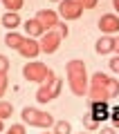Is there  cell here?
Returning a JSON list of instances; mask_svg holds the SVG:
<instances>
[{
  "label": "cell",
  "mask_w": 119,
  "mask_h": 134,
  "mask_svg": "<svg viewBox=\"0 0 119 134\" xmlns=\"http://www.w3.org/2000/svg\"><path fill=\"white\" fill-rule=\"evenodd\" d=\"M117 94H119V81H115V78L106 76V74H101V72L92 74L90 87H88L90 100H106V103H108V100L115 98Z\"/></svg>",
  "instance_id": "obj_1"
},
{
  "label": "cell",
  "mask_w": 119,
  "mask_h": 134,
  "mask_svg": "<svg viewBox=\"0 0 119 134\" xmlns=\"http://www.w3.org/2000/svg\"><path fill=\"white\" fill-rule=\"evenodd\" d=\"M115 52L119 54V36H117V38H115Z\"/></svg>",
  "instance_id": "obj_28"
},
{
  "label": "cell",
  "mask_w": 119,
  "mask_h": 134,
  "mask_svg": "<svg viewBox=\"0 0 119 134\" xmlns=\"http://www.w3.org/2000/svg\"><path fill=\"white\" fill-rule=\"evenodd\" d=\"M25 38H27V36H23V34H18V31H7V36H5V45H7L9 49H16V52H18L20 45L25 43Z\"/></svg>",
  "instance_id": "obj_15"
},
{
  "label": "cell",
  "mask_w": 119,
  "mask_h": 134,
  "mask_svg": "<svg viewBox=\"0 0 119 134\" xmlns=\"http://www.w3.org/2000/svg\"><path fill=\"white\" fill-rule=\"evenodd\" d=\"M65 74H67V85H70L72 94H74V96L88 94L90 81H88L86 63H83V60H70V63L65 65Z\"/></svg>",
  "instance_id": "obj_2"
},
{
  "label": "cell",
  "mask_w": 119,
  "mask_h": 134,
  "mask_svg": "<svg viewBox=\"0 0 119 134\" xmlns=\"http://www.w3.org/2000/svg\"><path fill=\"white\" fill-rule=\"evenodd\" d=\"M23 27H25V34H27V38H41L47 29L43 27V25L38 23L36 18H29V20H25L23 23Z\"/></svg>",
  "instance_id": "obj_12"
},
{
  "label": "cell",
  "mask_w": 119,
  "mask_h": 134,
  "mask_svg": "<svg viewBox=\"0 0 119 134\" xmlns=\"http://www.w3.org/2000/svg\"><path fill=\"white\" fill-rule=\"evenodd\" d=\"M43 134H47V132H43ZM52 134H54V132H52Z\"/></svg>",
  "instance_id": "obj_32"
},
{
  "label": "cell",
  "mask_w": 119,
  "mask_h": 134,
  "mask_svg": "<svg viewBox=\"0 0 119 134\" xmlns=\"http://www.w3.org/2000/svg\"><path fill=\"white\" fill-rule=\"evenodd\" d=\"M76 2H79V5H81L83 9H95L99 0H76Z\"/></svg>",
  "instance_id": "obj_25"
},
{
  "label": "cell",
  "mask_w": 119,
  "mask_h": 134,
  "mask_svg": "<svg viewBox=\"0 0 119 134\" xmlns=\"http://www.w3.org/2000/svg\"><path fill=\"white\" fill-rule=\"evenodd\" d=\"M88 112H90L92 116H95L97 121H106L110 119V112H108V103L106 100H90V107H88Z\"/></svg>",
  "instance_id": "obj_11"
},
{
  "label": "cell",
  "mask_w": 119,
  "mask_h": 134,
  "mask_svg": "<svg viewBox=\"0 0 119 134\" xmlns=\"http://www.w3.org/2000/svg\"><path fill=\"white\" fill-rule=\"evenodd\" d=\"M56 31H58V36H61V38H67V36H70V29H67L65 23H58V25H56Z\"/></svg>",
  "instance_id": "obj_24"
},
{
  "label": "cell",
  "mask_w": 119,
  "mask_h": 134,
  "mask_svg": "<svg viewBox=\"0 0 119 134\" xmlns=\"http://www.w3.org/2000/svg\"><path fill=\"white\" fill-rule=\"evenodd\" d=\"M112 7L117 9V14H119V0H112Z\"/></svg>",
  "instance_id": "obj_29"
},
{
  "label": "cell",
  "mask_w": 119,
  "mask_h": 134,
  "mask_svg": "<svg viewBox=\"0 0 119 134\" xmlns=\"http://www.w3.org/2000/svg\"><path fill=\"white\" fill-rule=\"evenodd\" d=\"M2 130H5V125H2V121H0V132H2Z\"/></svg>",
  "instance_id": "obj_30"
},
{
  "label": "cell",
  "mask_w": 119,
  "mask_h": 134,
  "mask_svg": "<svg viewBox=\"0 0 119 134\" xmlns=\"http://www.w3.org/2000/svg\"><path fill=\"white\" fill-rule=\"evenodd\" d=\"M0 25H2V27H7L9 31H16V29L23 25V20H20V16L16 14V11H7V14L0 16Z\"/></svg>",
  "instance_id": "obj_13"
},
{
  "label": "cell",
  "mask_w": 119,
  "mask_h": 134,
  "mask_svg": "<svg viewBox=\"0 0 119 134\" xmlns=\"http://www.w3.org/2000/svg\"><path fill=\"white\" fill-rule=\"evenodd\" d=\"M49 2H61V0H49Z\"/></svg>",
  "instance_id": "obj_31"
},
{
  "label": "cell",
  "mask_w": 119,
  "mask_h": 134,
  "mask_svg": "<svg viewBox=\"0 0 119 134\" xmlns=\"http://www.w3.org/2000/svg\"><path fill=\"white\" fill-rule=\"evenodd\" d=\"M7 87H9V76L7 74H0V98L7 94Z\"/></svg>",
  "instance_id": "obj_20"
},
{
  "label": "cell",
  "mask_w": 119,
  "mask_h": 134,
  "mask_svg": "<svg viewBox=\"0 0 119 134\" xmlns=\"http://www.w3.org/2000/svg\"><path fill=\"white\" fill-rule=\"evenodd\" d=\"M108 65H110V69H112V72H117V74H119V56L110 58V63H108Z\"/></svg>",
  "instance_id": "obj_26"
},
{
  "label": "cell",
  "mask_w": 119,
  "mask_h": 134,
  "mask_svg": "<svg viewBox=\"0 0 119 134\" xmlns=\"http://www.w3.org/2000/svg\"><path fill=\"white\" fill-rule=\"evenodd\" d=\"M52 127H54V134H72V125H70V121H56Z\"/></svg>",
  "instance_id": "obj_17"
},
{
  "label": "cell",
  "mask_w": 119,
  "mask_h": 134,
  "mask_svg": "<svg viewBox=\"0 0 119 134\" xmlns=\"http://www.w3.org/2000/svg\"><path fill=\"white\" fill-rule=\"evenodd\" d=\"M23 76L27 78L29 83H38V85H43V83H49L54 81V72L49 69L45 63H38V60H32V63H25L23 65Z\"/></svg>",
  "instance_id": "obj_3"
},
{
  "label": "cell",
  "mask_w": 119,
  "mask_h": 134,
  "mask_svg": "<svg viewBox=\"0 0 119 134\" xmlns=\"http://www.w3.org/2000/svg\"><path fill=\"white\" fill-rule=\"evenodd\" d=\"M38 43H41V52H45V54H56L58 47H61V43H63V38L58 36L56 29H49V31H45L43 36H41Z\"/></svg>",
  "instance_id": "obj_7"
},
{
  "label": "cell",
  "mask_w": 119,
  "mask_h": 134,
  "mask_svg": "<svg viewBox=\"0 0 119 134\" xmlns=\"http://www.w3.org/2000/svg\"><path fill=\"white\" fill-rule=\"evenodd\" d=\"M7 134H25V123H16L7 130Z\"/></svg>",
  "instance_id": "obj_23"
},
{
  "label": "cell",
  "mask_w": 119,
  "mask_h": 134,
  "mask_svg": "<svg viewBox=\"0 0 119 134\" xmlns=\"http://www.w3.org/2000/svg\"><path fill=\"white\" fill-rule=\"evenodd\" d=\"M81 119H83V125H86V130H90V132H92V130H99V127H101V123L90 114V112H86Z\"/></svg>",
  "instance_id": "obj_16"
},
{
  "label": "cell",
  "mask_w": 119,
  "mask_h": 134,
  "mask_svg": "<svg viewBox=\"0 0 119 134\" xmlns=\"http://www.w3.org/2000/svg\"><path fill=\"white\" fill-rule=\"evenodd\" d=\"M110 121H112V127L119 130V107H112L110 110Z\"/></svg>",
  "instance_id": "obj_21"
},
{
  "label": "cell",
  "mask_w": 119,
  "mask_h": 134,
  "mask_svg": "<svg viewBox=\"0 0 119 134\" xmlns=\"http://www.w3.org/2000/svg\"><path fill=\"white\" fill-rule=\"evenodd\" d=\"M11 114H14V105H11L9 100H0V121L9 119Z\"/></svg>",
  "instance_id": "obj_18"
},
{
  "label": "cell",
  "mask_w": 119,
  "mask_h": 134,
  "mask_svg": "<svg viewBox=\"0 0 119 134\" xmlns=\"http://www.w3.org/2000/svg\"><path fill=\"white\" fill-rule=\"evenodd\" d=\"M83 14V7L76 0H61L58 2V18H63V23L67 20H79Z\"/></svg>",
  "instance_id": "obj_6"
},
{
  "label": "cell",
  "mask_w": 119,
  "mask_h": 134,
  "mask_svg": "<svg viewBox=\"0 0 119 134\" xmlns=\"http://www.w3.org/2000/svg\"><path fill=\"white\" fill-rule=\"evenodd\" d=\"M36 20L43 25L47 31L49 29H56V25L61 23V20H58V11H54V9H41L36 14Z\"/></svg>",
  "instance_id": "obj_9"
},
{
  "label": "cell",
  "mask_w": 119,
  "mask_h": 134,
  "mask_svg": "<svg viewBox=\"0 0 119 134\" xmlns=\"http://www.w3.org/2000/svg\"><path fill=\"white\" fill-rule=\"evenodd\" d=\"M99 134H117V130H115V127H101Z\"/></svg>",
  "instance_id": "obj_27"
},
{
  "label": "cell",
  "mask_w": 119,
  "mask_h": 134,
  "mask_svg": "<svg viewBox=\"0 0 119 134\" xmlns=\"http://www.w3.org/2000/svg\"><path fill=\"white\" fill-rule=\"evenodd\" d=\"M2 5H5V9H9V11H16V14H18V11L23 9L25 0H2Z\"/></svg>",
  "instance_id": "obj_19"
},
{
  "label": "cell",
  "mask_w": 119,
  "mask_h": 134,
  "mask_svg": "<svg viewBox=\"0 0 119 134\" xmlns=\"http://www.w3.org/2000/svg\"><path fill=\"white\" fill-rule=\"evenodd\" d=\"M9 72V58L5 54H0V74H7Z\"/></svg>",
  "instance_id": "obj_22"
},
{
  "label": "cell",
  "mask_w": 119,
  "mask_h": 134,
  "mask_svg": "<svg viewBox=\"0 0 119 134\" xmlns=\"http://www.w3.org/2000/svg\"><path fill=\"white\" fill-rule=\"evenodd\" d=\"M61 87H63V81H61V78H54V81H49V83L38 85V90H36V100L41 103V105H45V103H49V100L58 98Z\"/></svg>",
  "instance_id": "obj_5"
},
{
  "label": "cell",
  "mask_w": 119,
  "mask_h": 134,
  "mask_svg": "<svg viewBox=\"0 0 119 134\" xmlns=\"http://www.w3.org/2000/svg\"><path fill=\"white\" fill-rule=\"evenodd\" d=\"M18 54L23 58H27V60H34V58L41 54V43H38L36 38H25V43L20 45V49H18Z\"/></svg>",
  "instance_id": "obj_10"
},
{
  "label": "cell",
  "mask_w": 119,
  "mask_h": 134,
  "mask_svg": "<svg viewBox=\"0 0 119 134\" xmlns=\"http://www.w3.org/2000/svg\"><path fill=\"white\" fill-rule=\"evenodd\" d=\"M81 134H86V132H81Z\"/></svg>",
  "instance_id": "obj_33"
},
{
  "label": "cell",
  "mask_w": 119,
  "mask_h": 134,
  "mask_svg": "<svg viewBox=\"0 0 119 134\" xmlns=\"http://www.w3.org/2000/svg\"><path fill=\"white\" fill-rule=\"evenodd\" d=\"M97 25H99V29L106 34V36L119 34V16H117V14H103Z\"/></svg>",
  "instance_id": "obj_8"
},
{
  "label": "cell",
  "mask_w": 119,
  "mask_h": 134,
  "mask_svg": "<svg viewBox=\"0 0 119 134\" xmlns=\"http://www.w3.org/2000/svg\"><path fill=\"white\" fill-rule=\"evenodd\" d=\"M95 52L101 54V56L115 52V38H112V36H101V38L97 40V45H95Z\"/></svg>",
  "instance_id": "obj_14"
},
{
  "label": "cell",
  "mask_w": 119,
  "mask_h": 134,
  "mask_svg": "<svg viewBox=\"0 0 119 134\" xmlns=\"http://www.w3.org/2000/svg\"><path fill=\"white\" fill-rule=\"evenodd\" d=\"M20 116H23V123L25 125H32V127L47 130V127H52V125L56 123L49 112H43V110H38V107H23Z\"/></svg>",
  "instance_id": "obj_4"
}]
</instances>
